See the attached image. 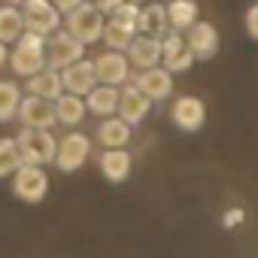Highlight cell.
I'll return each mask as SVG.
<instances>
[{"label": "cell", "mask_w": 258, "mask_h": 258, "mask_svg": "<svg viewBox=\"0 0 258 258\" xmlns=\"http://www.w3.org/2000/svg\"><path fill=\"white\" fill-rule=\"evenodd\" d=\"M46 49H49V37L34 34V31H25L22 40L16 43L13 55H10V67H13V73L31 79V76H37L40 70H46V67H49V61H46Z\"/></svg>", "instance_id": "obj_1"}, {"label": "cell", "mask_w": 258, "mask_h": 258, "mask_svg": "<svg viewBox=\"0 0 258 258\" xmlns=\"http://www.w3.org/2000/svg\"><path fill=\"white\" fill-rule=\"evenodd\" d=\"M19 155H22V164H37V167H46L58 158V140L52 131H37V127H22L19 137Z\"/></svg>", "instance_id": "obj_2"}, {"label": "cell", "mask_w": 258, "mask_h": 258, "mask_svg": "<svg viewBox=\"0 0 258 258\" xmlns=\"http://www.w3.org/2000/svg\"><path fill=\"white\" fill-rule=\"evenodd\" d=\"M67 28L64 31H70L79 43H85V46H91V43H97V40H103V28H106V19H103V13L91 4V0H85L82 7H76L70 16H67V22H64Z\"/></svg>", "instance_id": "obj_3"}, {"label": "cell", "mask_w": 258, "mask_h": 258, "mask_svg": "<svg viewBox=\"0 0 258 258\" xmlns=\"http://www.w3.org/2000/svg\"><path fill=\"white\" fill-rule=\"evenodd\" d=\"M13 195L25 204H40L49 195V176L37 164H22L13 173Z\"/></svg>", "instance_id": "obj_4"}, {"label": "cell", "mask_w": 258, "mask_h": 258, "mask_svg": "<svg viewBox=\"0 0 258 258\" xmlns=\"http://www.w3.org/2000/svg\"><path fill=\"white\" fill-rule=\"evenodd\" d=\"M22 16H25V28L43 37H52L61 31V13L52 0H25L22 4Z\"/></svg>", "instance_id": "obj_5"}, {"label": "cell", "mask_w": 258, "mask_h": 258, "mask_svg": "<svg viewBox=\"0 0 258 258\" xmlns=\"http://www.w3.org/2000/svg\"><path fill=\"white\" fill-rule=\"evenodd\" d=\"M85 58V43H79L70 31H58L49 37V49H46V61L52 70H67L70 64Z\"/></svg>", "instance_id": "obj_6"}, {"label": "cell", "mask_w": 258, "mask_h": 258, "mask_svg": "<svg viewBox=\"0 0 258 258\" xmlns=\"http://www.w3.org/2000/svg\"><path fill=\"white\" fill-rule=\"evenodd\" d=\"M88 155H91V140H88L82 131H70V134L61 137V143H58V158H55V164H58L61 173H76V170L88 161Z\"/></svg>", "instance_id": "obj_7"}, {"label": "cell", "mask_w": 258, "mask_h": 258, "mask_svg": "<svg viewBox=\"0 0 258 258\" xmlns=\"http://www.w3.org/2000/svg\"><path fill=\"white\" fill-rule=\"evenodd\" d=\"M22 127H37V131H52L58 124V112H55V100H43V97H34L28 94L19 106V115Z\"/></svg>", "instance_id": "obj_8"}, {"label": "cell", "mask_w": 258, "mask_h": 258, "mask_svg": "<svg viewBox=\"0 0 258 258\" xmlns=\"http://www.w3.org/2000/svg\"><path fill=\"white\" fill-rule=\"evenodd\" d=\"M94 70H97V82L100 85H127L131 82V61L124 52H103L100 58H94Z\"/></svg>", "instance_id": "obj_9"}, {"label": "cell", "mask_w": 258, "mask_h": 258, "mask_svg": "<svg viewBox=\"0 0 258 258\" xmlns=\"http://www.w3.org/2000/svg\"><path fill=\"white\" fill-rule=\"evenodd\" d=\"M170 118H173V124L179 127V131L195 134V131H201L204 121H207V106H204L201 97L182 94V97H176V103L170 109Z\"/></svg>", "instance_id": "obj_10"}, {"label": "cell", "mask_w": 258, "mask_h": 258, "mask_svg": "<svg viewBox=\"0 0 258 258\" xmlns=\"http://www.w3.org/2000/svg\"><path fill=\"white\" fill-rule=\"evenodd\" d=\"M161 49H164V52H161V67H167L170 73H185V70H191V64L198 61L179 31H170V34L161 40Z\"/></svg>", "instance_id": "obj_11"}, {"label": "cell", "mask_w": 258, "mask_h": 258, "mask_svg": "<svg viewBox=\"0 0 258 258\" xmlns=\"http://www.w3.org/2000/svg\"><path fill=\"white\" fill-rule=\"evenodd\" d=\"M134 85H137L152 103H161V100H167V97L173 94V73L158 64V67L140 70V73L134 76Z\"/></svg>", "instance_id": "obj_12"}, {"label": "cell", "mask_w": 258, "mask_h": 258, "mask_svg": "<svg viewBox=\"0 0 258 258\" xmlns=\"http://www.w3.org/2000/svg\"><path fill=\"white\" fill-rule=\"evenodd\" d=\"M61 79H64V91L70 94H79V97H88L100 82H97V70H94V61L82 58L76 64H70L67 70H61Z\"/></svg>", "instance_id": "obj_13"}, {"label": "cell", "mask_w": 258, "mask_h": 258, "mask_svg": "<svg viewBox=\"0 0 258 258\" xmlns=\"http://www.w3.org/2000/svg\"><path fill=\"white\" fill-rule=\"evenodd\" d=\"M149 109H152V100L134 85V82H127L124 88H121V97H118V115L131 124V127H137L146 115H149Z\"/></svg>", "instance_id": "obj_14"}, {"label": "cell", "mask_w": 258, "mask_h": 258, "mask_svg": "<svg viewBox=\"0 0 258 258\" xmlns=\"http://www.w3.org/2000/svg\"><path fill=\"white\" fill-rule=\"evenodd\" d=\"M185 43H188V49L195 52L198 61H210L219 52V31L210 22H198L185 31Z\"/></svg>", "instance_id": "obj_15"}, {"label": "cell", "mask_w": 258, "mask_h": 258, "mask_svg": "<svg viewBox=\"0 0 258 258\" xmlns=\"http://www.w3.org/2000/svg\"><path fill=\"white\" fill-rule=\"evenodd\" d=\"M161 52H164V49H161V40H158V37L140 34L124 55H127V61H131L137 70H149V67H158V64H161Z\"/></svg>", "instance_id": "obj_16"}, {"label": "cell", "mask_w": 258, "mask_h": 258, "mask_svg": "<svg viewBox=\"0 0 258 258\" xmlns=\"http://www.w3.org/2000/svg\"><path fill=\"white\" fill-rule=\"evenodd\" d=\"M127 140H131V124H127L121 115L100 118V124H97V143L103 149H124Z\"/></svg>", "instance_id": "obj_17"}, {"label": "cell", "mask_w": 258, "mask_h": 258, "mask_svg": "<svg viewBox=\"0 0 258 258\" xmlns=\"http://www.w3.org/2000/svg\"><path fill=\"white\" fill-rule=\"evenodd\" d=\"M131 152L127 149H103L100 152V173L109 179V182H124L131 176Z\"/></svg>", "instance_id": "obj_18"}, {"label": "cell", "mask_w": 258, "mask_h": 258, "mask_svg": "<svg viewBox=\"0 0 258 258\" xmlns=\"http://www.w3.org/2000/svg\"><path fill=\"white\" fill-rule=\"evenodd\" d=\"M25 88H28V94H34V97H43V100H58V97L64 94V79H61V70L46 67V70H40L37 76H31Z\"/></svg>", "instance_id": "obj_19"}, {"label": "cell", "mask_w": 258, "mask_h": 258, "mask_svg": "<svg viewBox=\"0 0 258 258\" xmlns=\"http://www.w3.org/2000/svg\"><path fill=\"white\" fill-rule=\"evenodd\" d=\"M118 97H121V88H115V85H97L85 97V106H88L91 115L109 118V115H118Z\"/></svg>", "instance_id": "obj_20"}, {"label": "cell", "mask_w": 258, "mask_h": 258, "mask_svg": "<svg viewBox=\"0 0 258 258\" xmlns=\"http://www.w3.org/2000/svg\"><path fill=\"white\" fill-rule=\"evenodd\" d=\"M137 28H140V34H146V37H158V40H164V37L170 34L167 7H161V4H149V7H143V10H140V22H137Z\"/></svg>", "instance_id": "obj_21"}, {"label": "cell", "mask_w": 258, "mask_h": 258, "mask_svg": "<svg viewBox=\"0 0 258 258\" xmlns=\"http://www.w3.org/2000/svg\"><path fill=\"white\" fill-rule=\"evenodd\" d=\"M137 34H140L137 25H127L121 19H109L106 28H103V43L112 52H127V49H131V43L137 40Z\"/></svg>", "instance_id": "obj_22"}, {"label": "cell", "mask_w": 258, "mask_h": 258, "mask_svg": "<svg viewBox=\"0 0 258 258\" xmlns=\"http://www.w3.org/2000/svg\"><path fill=\"white\" fill-rule=\"evenodd\" d=\"M55 112H58V124L76 127V124L85 118L88 106H85V100H82L79 94H70V91H64V94L55 100Z\"/></svg>", "instance_id": "obj_23"}, {"label": "cell", "mask_w": 258, "mask_h": 258, "mask_svg": "<svg viewBox=\"0 0 258 258\" xmlns=\"http://www.w3.org/2000/svg\"><path fill=\"white\" fill-rule=\"evenodd\" d=\"M25 31L28 28H25V16L19 7H10V4L0 7V43H7V46L19 43Z\"/></svg>", "instance_id": "obj_24"}, {"label": "cell", "mask_w": 258, "mask_h": 258, "mask_svg": "<svg viewBox=\"0 0 258 258\" xmlns=\"http://www.w3.org/2000/svg\"><path fill=\"white\" fill-rule=\"evenodd\" d=\"M201 7L195 0H173L167 7V19H170V31H188L191 25H198Z\"/></svg>", "instance_id": "obj_25"}, {"label": "cell", "mask_w": 258, "mask_h": 258, "mask_svg": "<svg viewBox=\"0 0 258 258\" xmlns=\"http://www.w3.org/2000/svg\"><path fill=\"white\" fill-rule=\"evenodd\" d=\"M22 88L13 82V79H0V124L4 121H13L19 115V106H22Z\"/></svg>", "instance_id": "obj_26"}, {"label": "cell", "mask_w": 258, "mask_h": 258, "mask_svg": "<svg viewBox=\"0 0 258 258\" xmlns=\"http://www.w3.org/2000/svg\"><path fill=\"white\" fill-rule=\"evenodd\" d=\"M19 167H22V155L16 137H0V179L13 176Z\"/></svg>", "instance_id": "obj_27"}, {"label": "cell", "mask_w": 258, "mask_h": 258, "mask_svg": "<svg viewBox=\"0 0 258 258\" xmlns=\"http://www.w3.org/2000/svg\"><path fill=\"white\" fill-rule=\"evenodd\" d=\"M246 34L258 43V4L246 10Z\"/></svg>", "instance_id": "obj_28"}, {"label": "cell", "mask_w": 258, "mask_h": 258, "mask_svg": "<svg viewBox=\"0 0 258 258\" xmlns=\"http://www.w3.org/2000/svg\"><path fill=\"white\" fill-rule=\"evenodd\" d=\"M124 4V0H94V7L103 13V16H115V10Z\"/></svg>", "instance_id": "obj_29"}, {"label": "cell", "mask_w": 258, "mask_h": 258, "mask_svg": "<svg viewBox=\"0 0 258 258\" xmlns=\"http://www.w3.org/2000/svg\"><path fill=\"white\" fill-rule=\"evenodd\" d=\"M52 4L58 7V13H64V16H70L76 7H82L85 4V0H52Z\"/></svg>", "instance_id": "obj_30"}, {"label": "cell", "mask_w": 258, "mask_h": 258, "mask_svg": "<svg viewBox=\"0 0 258 258\" xmlns=\"http://www.w3.org/2000/svg\"><path fill=\"white\" fill-rule=\"evenodd\" d=\"M240 222H243V213L240 210H234V213L225 216V225H240Z\"/></svg>", "instance_id": "obj_31"}, {"label": "cell", "mask_w": 258, "mask_h": 258, "mask_svg": "<svg viewBox=\"0 0 258 258\" xmlns=\"http://www.w3.org/2000/svg\"><path fill=\"white\" fill-rule=\"evenodd\" d=\"M4 64H10V49H7V43H0V67Z\"/></svg>", "instance_id": "obj_32"}, {"label": "cell", "mask_w": 258, "mask_h": 258, "mask_svg": "<svg viewBox=\"0 0 258 258\" xmlns=\"http://www.w3.org/2000/svg\"><path fill=\"white\" fill-rule=\"evenodd\" d=\"M7 4H10V7H19V4H25V0H7Z\"/></svg>", "instance_id": "obj_33"}, {"label": "cell", "mask_w": 258, "mask_h": 258, "mask_svg": "<svg viewBox=\"0 0 258 258\" xmlns=\"http://www.w3.org/2000/svg\"><path fill=\"white\" fill-rule=\"evenodd\" d=\"M91 4H94V0H91Z\"/></svg>", "instance_id": "obj_34"}]
</instances>
